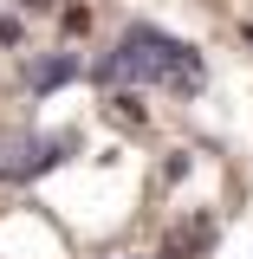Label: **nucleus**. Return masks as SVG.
Instances as JSON below:
<instances>
[{
	"label": "nucleus",
	"instance_id": "obj_1",
	"mask_svg": "<svg viewBox=\"0 0 253 259\" xmlns=\"http://www.w3.org/2000/svg\"><path fill=\"white\" fill-rule=\"evenodd\" d=\"M97 84H104V91H136V84L201 91V52H195L189 39H175V32L136 20V26H124V32H117V46L104 52Z\"/></svg>",
	"mask_w": 253,
	"mask_h": 259
},
{
	"label": "nucleus",
	"instance_id": "obj_2",
	"mask_svg": "<svg viewBox=\"0 0 253 259\" xmlns=\"http://www.w3.org/2000/svg\"><path fill=\"white\" fill-rule=\"evenodd\" d=\"M78 149V136H0V182H32L46 168H59L65 156Z\"/></svg>",
	"mask_w": 253,
	"mask_h": 259
},
{
	"label": "nucleus",
	"instance_id": "obj_3",
	"mask_svg": "<svg viewBox=\"0 0 253 259\" xmlns=\"http://www.w3.org/2000/svg\"><path fill=\"white\" fill-rule=\"evenodd\" d=\"M71 78H78V59H71V52H52V59H32V71H26V84L39 97L46 91H59V84H71Z\"/></svg>",
	"mask_w": 253,
	"mask_h": 259
},
{
	"label": "nucleus",
	"instance_id": "obj_4",
	"mask_svg": "<svg viewBox=\"0 0 253 259\" xmlns=\"http://www.w3.org/2000/svg\"><path fill=\"white\" fill-rule=\"evenodd\" d=\"M208 246H214V221L201 214V221H189V227H175V240H169V253H162V259H201V253H208Z\"/></svg>",
	"mask_w": 253,
	"mask_h": 259
},
{
	"label": "nucleus",
	"instance_id": "obj_5",
	"mask_svg": "<svg viewBox=\"0 0 253 259\" xmlns=\"http://www.w3.org/2000/svg\"><path fill=\"white\" fill-rule=\"evenodd\" d=\"M0 46H20V20H0Z\"/></svg>",
	"mask_w": 253,
	"mask_h": 259
},
{
	"label": "nucleus",
	"instance_id": "obj_6",
	"mask_svg": "<svg viewBox=\"0 0 253 259\" xmlns=\"http://www.w3.org/2000/svg\"><path fill=\"white\" fill-rule=\"evenodd\" d=\"M52 7H59V0H26V13H52Z\"/></svg>",
	"mask_w": 253,
	"mask_h": 259
},
{
	"label": "nucleus",
	"instance_id": "obj_7",
	"mask_svg": "<svg viewBox=\"0 0 253 259\" xmlns=\"http://www.w3.org/2000/svg\"><path fill=\"white\" fill-rule=\"evenodd\" d=\"M247 39H253V32H247Z\"/></svg>",
	"mask_w": 253,
	"mask_h": 259
}]
</instances>
